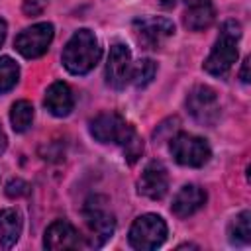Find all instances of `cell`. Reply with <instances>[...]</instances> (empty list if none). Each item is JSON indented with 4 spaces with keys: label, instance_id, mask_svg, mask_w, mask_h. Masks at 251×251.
Returning <instances> with one entry per match:
<instances>
[{
    "label": "cell",
    "instance_id": "1",
    "mask_svg": "<svg viewBox=\"0 0 251 251\" xmlns=\"http://www.w3.org/2000/svg\"><path fill=\"white\" fill-rule=\"evenodd\" d=\"M88 129H90V135L100 143L122 145L129 163H135V159L143 153V141L139 139L137 131L116 112L98 114L94 120H90Z\"/></svg>",
    "mask_w": 251,
    "mask_h": 251
},
{
    "label": "cell",
    "instance_id": "2",
    "mask_svg": "<svg viewBox=\"0 0 251 251\" xmlns=\"http://www.w3.org/2000/svg\"><path fill=\"white\" fill-rule=\"evenodd\" d=\"M100 55H102V49L98 45L96 35L90 29L82 27V29H76L67 41V45L63 47L61 61L71 75H86L96 67V63L100 61Z\"/></svg>",
    "mask_w": 251,
    "mask_h": 251
},
{
    "label": "cell",
    "instance_id": "3",
    "mask_svg": "<svg viewBox=\"0 0 251 251\" xmlns=\"http://www.w3.org/2000/svg\"><path fill=\"white\" fill-rule=\"evenodd\" d=\"M241 37V25L235 20H227L222 24L220 35L210 51V55L204 61V71L212 76L224 78L233 63L237 61V41Z\"/></svg>",
    "mask_w": 251,
    "mask_h": 251
},
{
    "label": "cell",
    "instance_id": "4",
    "mask_svg": "<svg viewBox=\"0 0 251 251\" xmlns=\"http://www.w3.org/2000/svg\"><path fill=\"white\" fill-rule=\"evenodd\" d=\"M127 239L133 249H139V251L157 249L167 239V224L157 214H143L133 220Z\"/></svg>",
    "mask_w": 251,
    "mask_h": 251
},
{
    "label": "cell",
    "instance_id": "5",
    "mask_svg": "<svg viewBox=\"0 0 251 251\" xmlns=\"http://www.w3.org/2000/svg\"><path fill=\"white\" fill-rule=\"evenodd\" d=\"M169 151L173 159L182 167H204L212 157L208 141L192 133H176L171 137Z\"/></svg>",
    "mask_w": 251,
    "mask_h": 251
},
{
    "label": "cell",
    "instance_id": "6",
    "mask_svg": "<svg viewBox=\"0 0 251 251\" xmlns=\"http://www.w3.org/2000/svg\"><path fill=\"white\" fill-rule=\"evenodd\" d=\"M84 224L88 227V235L86 241H84V247H102L112 235H114V229H116V220L114 216L102 206V204H92L88 202L84 212Z\"/></svg>",
    "mask_w": 251,
    "mask_h": 251
},
{
    "label": "cell",
    "instance_id": "7",
    "mask_svg": "<svg viewBox=\"0 0 251 251\" xmlns=\"http://www.w3.org/2000/svg\"><path fill=\"white\" fill-rule=\"evenodd\" d=\"M133 33L141 47L145 49H159L167 43L169 37L175 35V24L169 18L161 16H145L133 22Z\"/></svg>",
    "mask_w": 251,
    "mask_h": 251
},
{
    "label": "cell",
    "instance_id": "8",
    "mask_svg": "<svg viewBox=\"0 0 251 251\" xmlns=\"http://www.w3.org/2000/svg\"><path fill=\"white\" fill-rule=\"evenodd\" d=\"M53 41V24L39 22L25 29H22L14 41L16 51L25 59H37L47 53Z\"/></svg>",
    "mask_w": 251,
    "mask_h": 251
},
{
    "label": "cell",
    "instance_id": "9",
    "mask_svg": "<svg viewBox=\"0 0 251 251\" xmlns=\"http://www.w3.org/2000/svg\"><path fill=\"white\" fill-rule=\"evenodd\" d=\"M186 110L198 124L214 126L220 118V100L216 90L206 84L194 86L186 96Z\"/></svg>",
    "mask_w": 251,
    "mask_h": 251
},
{
    "label": "cell",
    "instance_id": "10",
    "mask_svg": "<svg viewBox=\"0 0 251 251\" xmlns=\"http://www.w3.org/2000/svg\"><path fill=\"white\" fill-rule=\"evenodd\" d=\"M131 69H133L131 51L124 43H114L110 47V55H108V63H106V71H104L106 84L116 90L126 88V84L131 78Z\"/></svg>",
    "mask_w": 251,
    "mask_h": 251
},
{
    "label": "cell",
    "instance_id": "11",
    "mask_svg": "<svg viewBox=\"0 0 251 251\" xmlns=\"http://www.w3.org/2000/svg\"><path fill=\"white\" fill-rule=\"evenodd\" d=\"M43 247L51 251L61 249H78L82 245V237L76 231V227L67 220H55L47 229L43 237Z\"/></svg>",
    "mask_w": 251,
    "mask_h": 251
},
{
    "label": "cell",
    "instance_id": "12",
    "mask_svg": "<svg viewBox=\"0 0 251 251\" xmlns=\"http://www.w3.org/2000/svg\"><path fill=\"white\" fill-rule=\"evenodd\" d=\"M139 194H143L149 200H161L169 190V173L163 163L151 161L145 165L141 176H139Z\"/></svg>",
    "mask_w": 251,
    "mask_h": 251
},
{
    "label": "cell",
    "instance_id": "13",
    "mask_svg": "<svg viewBox=\"0 0 251 251\" xmlns=\"http://www.w3.org/2000/svg\"><path fill=\"white\" fill-rule=\"evenodd\" d=\"M206 190L198 184H184L176 196L173 198V206L171 212L176 218H188L192 214H196L200 208H204L206 204Z\"/></svg>",
    "mask_w": 251,
    "mask_h": 251
},
{
    "label": "cell",
    "instance_id": "14",
    "mask_svg": "<svg viewBox=\"0 0 251 251\" xmlns=\"http://www.w3.org/2000/svg\"><path fill=\"white\" fill-rule=\"evenodd\" d=\"M43 106L47 108L49 114H53L55 118H65L71 114V110L75 108V96L69 88L67 82H53L47 92H45V98H43Z\"/></svg>",
    "mask_w": 251,
    "mask_h": 251
},
{
    "label": "cell",
    "instance_id": "15",
    "mask_svg": "<svg viewBox=\"0 0 251 251\" xmlns=\"http://www.w3.org/2000/svg\"><path fill=\"white\" fill-rule=\"evenodd\" d=\"M22 235V214L16 208L0 210V245L10 249Z\"/></svg>",
    "mask_w": 251,
    "mask_h": 251
},
{
    "label": "cell",
    "instance_id": "16",
    "mask_svg": "<svg viewBox=\"0 0 251 251\" xmlns=\"http://www.w3.org/2000/svg\"><path fill=\"white\" fill-rule=\"evenodd\" d=\"M216 20V10L212 4H200V6H188V10L182 16V24L190 31H202L208 29Z\"/></svg>",
    "mask_w": 251,
    "mask_h": 251
},
{
    "label": "cell",
    "instance_id": "17",
    "mask_svg": "<svg viewBox=\"0 0 251 251\" xmlns=\"http://www.w3.org/2000/svg\"><path fill=\"white\" fill-rule=\"evenodd\" d=\"M227 235L233 245H247L251 241V214L247 210L239 212L227 226Z\"/></svg>",
    "mask_w": 251,
    "mask_h": 251
},
{
    "label": "cell",
    "instance_id": "18",
    "mask_svg": "<svg viewBox=\"0 0 251 251\" xmlns=\"http://www.w3.org/2000/svg\"><path fill=\"white\" fill-rule=\"evenodd\" d=\"M10 122H12V127L16 133H24L31 127V122H33V106L31 102L27 100H18L12 104V110H10Z\"/></svg>",
    "mask_w": 251,
    "mask_h": 251
},
{
    "label": "cell",
    "instance_id": "19",
    "mask_svg": "<svg viewBox=\"0 0 251 251\" xmlns=\"http://www.w3.org/2000/svg\"><path fill=\"white\" fill-rule=\"evenodd\" d=\"M155 73H157V65L151 59H141L137 61V65H133L129 82H133L135 88H145L155 78Z\"/></svg>",
    "mask_w": 251,
    "mask_h": 251
},
{
    "label": "cell",
    "instance_id": "20",
    "mask_svg": "<svg viewBox=\"0 0 251 251\" xmlns=\"http://www.w3.org/2000/svg\"><path fill=\"white\" fill-rule=\"evenodd\" d=\"M20 78V67L10 57H0V94L12 90L18 84Z\"/></svg>",
    "mask_w": 251,
    "mask_h": 251
},
{
    "label": "cell",
    "instance_id": "21",
    "mask_svg": "<svg viewBox=\"0 0 251 251\" xmlns=\"http://www.w3.org/2000/svg\"><path fill=\"white\" fill-rule=\"evenodd\" d=\"M27 192V184L22 180V178H12L8 184H6V194L8 196H22Z\"/></svg>",
    "mask_w": 251,
    "mask_h": 251
},
{
    "label": "cell",
    "instance_id": "22",
    "mask_svg": "<svg viewBox=\"0 0 251 251\" xmlns=\"http://www.w3.org/2000/svg\"><path fill=\"white\" fill-rule=\"evenodd\" d=\"M247 71H249V59H245V61H243V67H241V80H243V82H249Z\"/></svg>",
    "mask_w": 251,
    "mask_h": 251
},
{
    "label": "cell",
    "instance_id": "23",
    "mask_svg": "<svg viewBox=\"0 0 251 251\" xmlns=\"http://www.w3.org/2000/svg\"><path fill=\"white\" fill-rule=\"evenodd\" d=\"M6 145H8V139H6V133H4V129L0 126V155L6 151Z\"/></svg>",
    "mask_w": 251,
    "mask_h": 251
},
{
    "label": "cell",
    "instance_id": "24",
    "mask_svg": "<svg viewBox=\"0 0 251 251\" xmlns=\"http://www.w3.org/2000/svg\"><path fill=\"white\" fill-rule=\"evenodd\" d=\"M6 29H8V25H6V22L0 18V45H2L4 39H6Z\"/></svg>",
    "mask_w": 251,
    "mask_h": 251
},
{
    "label": "cell",
    "instance_id": "25",
    "mask_svg": "<svg viewBox=\"0 0 251 251\" xmlns=\"http://www.w3.org/2000/svg\"><path fill=\"white\" fill-rule=\"evenodd\" d=\"M188 6H200V4H210V0H184Z\"/></svg>",
    "mask_w": 251,
    "mask_h": 251
},
{
    "label": "cell",
    "instance_id": "26",
    "mask_svg": "<svg viewBox=\"0 0 251 251\" xmlns=\"http://www.w3.org/2000/svg\"><path fill=\"white\" fill-rule=\"evenodd\" d=\"M176 4V0H161V6L163 8H173Z\"/></svg>",
    "mask_w": 251,
    "mask_h": 251
}]
</instances>
